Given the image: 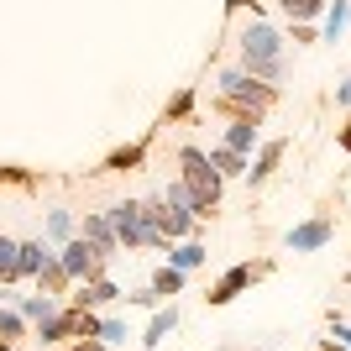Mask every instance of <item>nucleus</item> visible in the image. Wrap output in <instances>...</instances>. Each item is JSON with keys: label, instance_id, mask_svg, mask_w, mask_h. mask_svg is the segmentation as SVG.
<instances>
[{"label": "nucleus", "instance_id": "c756f323", "mask_svg": "<svg viewBox=\"0 0 351 351\" xmlns=\"http://www.w3.org/2000/svg\"><path fill=\"white\" fill-rule=\"evenodd\" d=\"M336 142H341V152H346V158H351V121H346V126H341V136H336Z\"/></svg>", "mask_w": 351, "mask_h": 351}, {"label": "nucleus", "instance_id": "a211bd4d", "mask_svg": "<svg viewBox=\"0 0 351 351\" xmlns=\"http://www.w3.org/2000/svg\"><path fill=\"white\" fill-rule=\"evenodd\" d=\"M278 158H283V142H267L263 152H257V168H247V178H252V184H267L273 168H278Z\"/></svg>", "mask_w": 351, "mask_h": 351}, {"label": "nucleus", "instance_id": "cd10ccee", "mask_svg": "<svg viewBox=\"0 0 351 351\" xmlns=\"http://www.w3.org/2000/svg\"><path fill=\"white\" fill-rule=\"evenodd\" d=\"M0 184H32L27 168H0Z\"/></svg>", "mask_w": 351, "mask_h": 351}, {"label": "nucleus", "instance_id": "20e7f679", "mask_svg": "<svg viewBox=\"0 0 351 351\" xmlns=\"http://www.w3.org/2000/svg\"><path fill=\"white\" fill-rule=\"evenodd\" d=\"M58 267L69 273V283H89V278H100L105 263H100V252H95V241L89 236H69L58 247Z\"/></svg>", "mask_w": 351, "mask_h": 351}, {"label": "nucleus", "instance_id": "c85d7f7f", "mask_svg": "<svg viewBox=\"0 0 351 351\" xmlns=\"http://www.w3.org/2000/svg\"><path fill=\"white\" fill-rule=\"evenodd\" d=\"M69 351H105V341H73Z\"/></svg>", "mask_w": 351, "mask_h": 351}, {"label": "nucleus", "instance_id": "0eeeda50", "mask_svg": "<svg viewBox=\"0 0 351 351\" xmlns=\"http://www.w3.org/2000/svg\"><path fill=\"white\" fill-rule=\"evenodd\" d=\"M330 241H336V220L330 215H315V220H304V226H293V231L283 236L289 252H320V247H330Z\"/></svg>", "mask_w": 351, "mask_h": 351}, {"label": "nucleus", "instance_id": "9b49d317", "mask_svg": "<svg viewBox=\"0 0 351 351\" xmlns=\"http://www.w3.org/2000/svg\"><path fill=\"white\" fill-rule=\"evenodd\" d=\"M37 336H43V346H63V341L73 336V304H63L58 315H47V320L37 325Z\"/></svg>", "mask_w": 351, "mask_h": 351}, {"label": "nucleus", "instance_id": "4468645a", "mask_svg": "<svg viewBox=\"0 0 351 351\" xmlns=\"http://www.w3.org/2000/svg\"><path fill=\"white\" fill-rule=\"evenodd\" d=\"M205 158H210V168H215L220 178H241V173L252 168L247 152H231V147H215V152H205Z\"/></svg>", "mask_w": 351, "mask_h": 351}, {"label": "nucleus", "instance_id": "2eb2a0df", "mask_svg": "<svg viewBox=\"0 0 351 351\" xmlns=\"http://www.w3.org/2000/svg\"><path fill=\"white\" fill-rule=\"evenodd\" d=\"M173 330H178V309L168 304V309H158V315H152V325H147V336H142V346H147V351H152V346H162V341L173 336Z\"/></svg>", "mask_w": 351, "mask_h": 351}, {"label": "nucleus", "instance_id": "7ed1b4c3", "mask_svg": "<svg viewBox=\"0 0 351 351\" xmlns=\"http://www.w3.org/2000/svg\"><path fill=\"white\" fill-rule=\"evenodd\" d=\"M273 100H278V89L263 84V79H252L247 69H226V73H220L215 110H226V116H257V121H263V110Z\"/></svg>", "mask_w": 351, "mask_h": 351}, {"label": "nucleus", "instance_id": "f8f14e48", "mask_svg": "<svg viewBox=\"0 0 351 351\" xmlns=\"http://www.w3.org/2000/svg\"><path fill=\"white\" fill-rule=\"evenodd\" d=\"M142 162H147V142H132V147H116L100 168L105 173H132V168H142Z\"/></svg>", "mask_w": 351, "mask_h": 351}, {"label": "nucleus", "instance_id": "4be33fe9", "mask_svg": "<svg viewBox=\"0 0 351 351\" xmlns=\"http://www.w3.org/2000/svg\"><path fill=\"white\" fill-rule=\"evenodd\" d=\"M0 341H27V320H21V309L0 304Z\"/></svg>", "mask_w": 351, "mask_h": 351}, {"label": "nucleus", "instance_id": "473e14b6", "mask_svg": "<svg viewBox=\"0 0 351 351\" xmlns=\"http://www.w3.org/2000/svg\"><path fill=\"white\" fill-rule=\"evenodd\" d=\"M226 5H231V11H241V5H252V0H226Z\"/></svg>", "mask_w": 351, "mask_h": 351}, {"label": "nucleus", "instance_id": "f257e3e1", "mask_svg": "<svg viewBox=\"0 0 351 351\" xmlns=\"http://www.w3.org/2000/svg\"><path fill=\"white\" fill-rule=\"evenodd\" d=\"M236 47H241V69L252 73V79H263V84L278 89L283 79V37L267 21H252L241 37H236Z\"/></svg>", "mask_w": 351, "mask_h": 351}, {"label": "nucleus", "instance_id": "ddd939ff", "mask_svg": "<svg viewBox=\"0 0 351 351\" xmlns=\"http://www.w3.org/2000/svg\"><path fill=\"white\" fill-rule=\"evenodd\" d=\"M226 147H231V152H252V147H257V116H231Z\"/></svg>", "mask_w": 351, "mask_h": 351}, {"label": "nucleus", "instance_id": "423d86ee", "mask_svg": "<svg viewBox=\"0 0 351 351\" xmlns=\"http://www.w3.org/2000/svg\"><path fill=\"white\" fill-rule=\"evenodd\" d=\"M257 278H267V263H236L231 273H220V283H215V289L205 293V299H210V304L220 309V304H231L236 293H247V289H252Z\"/></svg>", "mask_w": 351, "mask_h": 351}, {"label": "nucleus", "instance_id": "a878e982", "mask_svg": "<svg viewBox=\"0 0 351 351\" xmlns=\"http://www.w3.org/2000/svg\"><path fill=\"white\" fill-rule=\"evenodd\" d=\"M100 341H105V346H121V341H126V325H121L116 315H105V320H100Z\"/></svg>", "mask_w": 351, "mask_h": 351}, {"label": "nucleus", "instance_id": "5701e85b", "mask_svg": "<svg viewBox=\"0 0 351 351\" xmlns=\"http://www.w3.org/2000/svg\"><path fill=\"white\" fill-rule=\"evenodd\" d=\"M346 21H351V5H346V0H336L330 16H325V43H336L341 32H346Z\"/></svg>", "mask_w": 351, "mask_h": 351}, {"label": "nucleus", "instance_id": "39448f33", "mask_svg": "<svg viewBox=\"0 0 351 351\" xmlns=\"http://www.w3.org/2000/svg\"><path fill=\"white\" fill-rule=\"evenodd\" d=\"M105 220L116 226V241H121L126 252L147 247V231H142V199H121V205H110V210H105Z\"/></svg>", "mask_w": 351, "mask_h": 351}, {"label": "nucleus", "instance_id": "6e6552de", "mask_svg": "<svg viewBox=\"0 0 351 351\" xmlns=\"http://www.w3.org/2000/svg\"><path fill=\"white\" fill-rule=\"evenodd\" d=\"M116 299H121V289H116V283H110V278L100 273V278L79 283V293H73L69 304H73V309H105V304H116Z\"/></svg>", "mask_w": 351, "mask_h": 351}, {"label": "nucleus", "instance_id": "f03ea898", "mask_svg": "<svg viewBox=\"0 0 351 351\" xmlns=\"http://www.w3.org/2000/svg\"><path fill=\"white\" fill-rule=\"evenodd\" d=\"M178 184L189 189L194 220H210L220 210V173L210 168V158L199 147H178Z\"/></svg>", "mask_w": 351, "mask_h": 351}, {"label": "nucleus", "instance_id": "aec40b11", "mask_svg": "<svg viewBox=\"0 0 351 351\" xmlns=\"http://www.w3.org/2000/svg\"><path fill=\"white\" fill-rule=\"evenodd\" d=\"M278 11L289 16V21H315V16L325 11V0H278Z\"/></svg>", "mask_w": 351, "mask_h": 351}, {"label": "nucleus", "instance_id": "bb28decb", "mask_svg": "<svg viewBox=\"0 0 351 351\" xmlns=\"http://www.w3.org/2000/svg\"><path fill=\"white\" fill-rule=\"evenodd\" d=\"M47 231L58 236V241H69V236H73V215H69V210H53V215H47Z\"/></svg>", "mask_w": 351, "mask_h": 351}, {"label": "nucleus", "instance_id": "6ab92c4d", "mask_svg": "<svg viewBox=\"0 0 351 351\" xmlns=\"http://www.w3.org/2000/svg\"><path fill=\"white\" fill-rule=\"evenodd\" d=\"M147 289L158 293V299H168V293H178V289H184V273H178L173 263H162L158 273H152V283H147Z\"/></svg>", "mask_w": 351, "mask_h": 351}, {"label": "nucleus", "instance_id": "393cba45", "mask_svg": "<svg viewBox=\"0 0 351 351\" xmlns=\"http://www.w3.org/2000/svg\"><path fill=\"white\" fill-rule=\"evenodd\" d=\"M189 110H194V89H178V95H173V105H168V116H162V121H184Z\"/></svg>", "mask_w": 351, "mask_h": 351}, {"label": "nucleus", "instance_id": "2f4dec72", "mask_svg": "<svg viewBox=\"0 0 351 351\" xmlns=\"http://www.w3.org/2000/svg\"><path fill=\"white\" fill-rule=\"evenodd\" d=\"M0 351H21V341H0Z\"/></svg>", "mask_w": 351, "mask_h": 351}, {"label": "nucleus", "instance_id": "9d476101", "mask_svg": "<svg viewBox=\"0 0 351 351\" xmlns=\"http://www.w3.org/2000/svg\"><path fill=\"white\" fill-rule=\"evenodd\" d=\"M79 236H89V241H95L100 263H110V257L121 252V241H116V226H110L105 215H84V231H79Z\"/></svg>", "mask_w": 351, "mask_h": 351}, {"label": "nucleus", "instance_id": "7c9ffc66", "mask_svg": "<svg viewBox=\"0 0 351 351\" xmlns=\"http://www.w3.org/2000/svg\"><path fill=\"white\" fill-rule=\"evenodd\" d=\"M336 100H341V105H351V73H346V84L336 89Z\"/></svg>", "mask_w": 351, "mask_h": 351}, {"label": "nucleus", "instance_id": "b1692460", "mask_svg": "<svg viewBox=\"0 0 351 351\" xmlns=\"http://www.w3.org/2000/svg\"><path fill=\"white\" fill-rule=\"evenodd\" d=\"M37 283H43V293H63V289H69V273H63L58 263H47L43 273H37Z\"/></svg>", "mask_w": 351, "mask_h": 351}, {"label": "nucleus", "instance_id": "dca6fc26", "mask_svg": "<svg viewBox=\"0 0 351 351\" xmlns=\"http://www.w3.org/2000/svg\"><path fill=\"white\" fill-rule=\"evenodd\" d=\"M16 309H21V320H27V325H43L47 320V315H58V299H53V293H32V299H21V304H16Z\"/></svg>", "mask_w": 351, "mask_h": 351}, {"label": "nucleus", "instance_id": "f3484780", "mask_svg": "<svg viewBox=\"0 0 351 351\" xmlns=\"http://www.w3.org/2000/svg\"><path fill=\"white\" fill-rule=\"evenodd\" d=\"M205 257H210V252L199 247V241H178V247L168 252V263H173L178 273H194V267H205Z\"/></svg>", "mask_w": 351, "mask_h": 351}, {"label": "nucleus", "instance_id": "1a4fd4ad", "mask_svg": "<svg viewBox=\"0 0 351 351\" xmlns=\"http://www.w3.org/2000/svg\"><path fill=\"white\" fill-rule=\"evenodd\" d=\"M47 263H58V252L43 247V241H21L16 247V278H37Z\"/></svg>", "mask_w": 351, "mask_h": 351}, {"label": "nucleus", "instance_id": "412c9836", "mask_svg": "<svg viewBox=\"0 0 351 351\" xmlns=\"http://www.w3.org/2000/svg\"><path fill=\"white\" fill-rule=\"evenodd\" d=\"M73 341H100V315L95 309H73Z\"/></svg>", "mask_w": 351, "mask_h": 351}]
</instances>
